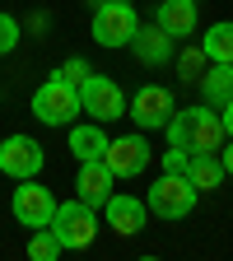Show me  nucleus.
<instances>
[{
  "label": "nucleus",
  "mask_w": 233,
  "mask_h": 261,
  "mask_svg": "<svg viewBox=\"0 0 233 261\" xmlns=\"http://www.w3.org/2000/svg\"><path fill=\"white\" fill-rule=\"evenodd\" d=\"M154 23L168 33L173 42H187L191 33H196V23H201V10H196V0H163L159 14H154Z\"/></svg>",
  "instance_id": "nucleus-12"
},
{
  "label": "nucleus",
  "mask_w": 233,
  "mask_h": 261,
  "mask_svg": "<svg viewBox=\"0 0 233 261\" xmlns=\"http://www.w3.org/2000/svg\"><path fill=\"white\" fill-rule=\"evenodd\" d=\"M205 65H210V56L201 51V42H196V47H187V51L177 56V75H182V80H201Z\"/></svg>",
  "instance_id": "nucleus-21"
},
{
  "label": "nucleus",
  "mask_w": 233,
  "mask_h": 261,
  "mask_svg": "<svg viewBox=\"0 0 233 261\" xmlns=\"http://www.w3.org/2000/svg\"><path fill=\"white\" fill-rule=\"evenodd\" d=\"M187 163H191V149H182V145L163 149V173H187Z\"/></svg>",
  "instance_id": "nucleus-23"
},
{
  "label": "nucleus",
  "mask_w": 233,
  "mask_h": 261,
  "mask_svg": "<svg viewBox=\"0 0 233 261\" xmlns=\"http://www.w3.org/2000/svg\"><path fill=\"white\" fill-rule=\"evenodd\" d=\"M163 130H168V145H182V149H191V108H173V117H168V126H163Z\"/></svg>",
  "instance_id": "nucleus-20"
},
{
  "label": "nucleus",
  "mask_w": 233,
  "mask_h": 261,
  "mask_svg": "<svg viewBox=\"0 0 233 261\" xmlns=\"http://www.w3.org/2000/svg\"><path fill=\"white\" fill-rule=\"evenodd\" d=\"M51 215H56V196H51L42 182L23 177V182H19V191H14V219H19L23 228H47V224H51Z\"/></svg>",
  "instance_id": "nucleus-7"
},
{
  "label": "nucleus",
  "mask_w": 233,
  "mask_h": 261,
  "mask_svg": "<svg viewBox=\"0 0 233 261\" xmlns=\"http://www.w3.org/2000/svg\"><path fill=\"white\" fill-rule=\"evenodd\" d=\"M219 163H224V177H233V136L219 145Z\"/></svg>",
  "instance_id": "nucleus-25"
},
{
  "label": "nucleus",
  "mask_w": 233,
  "mask_h": 261,
  "mask_svg": "<svg viewBox=\"0 0 233 261\" xmlns=\"http://www.w3.org/2000/svg\"><path fill=\"white\" fill-rule=\"evenodd\" d=\"M131 51H136L140 65H163V61H173V38L159 23H140L136 38H131Z\"/></svg>",
  "instance_id": "nucleus-13"
},
{
  "label": "nucleus",
  "mask_w": 233,
  "mask_h": 261,
  "mask_svg": "<svg viewBox=\"0 0 233 261\" xmlns=\"http://www.w3.org/2000/svg\"><path fill=\"white\" fill-rule=\"evenodd\" d=\"M70 154L84 163V159H103L108 154V130L103 121H84V126H70Z\"/></svg>",
  "instance_id": "nucleus-16"
},
{
  "label": "nucleus",
  "mask_w": 233,
  "mask_h": 261,
  "mask_svg": "<svg viewBox=\"0 0 233 261\" xmlns=\"http://www.w3.org/2000/svg\"><path fill=\"white\" fill-rule=\"evenodd\" d=\"M42 163H47V149L38 140H28V136H5L0 140V173L5 177H14V182L38 177Z\"/></svg>",
  "instance_id": "nucleus-6"
},
{
  "label": "nucleus",
  "mask_w": 233,
  "mask_h": 261,
  "mask_svg": "<svg viewBox=\"0 0 233 261\" xmlns=\"http://www.w3.org/2000/svg\"><path fill=\"white\" fill-rule=\"evenodd\" d=\"M80 112H89L93 121H117L126 117V93L117 89L112 75H89L80 84Z\"/></svg>",
  "instance_id": "nucleus-5"
},
{
  "label": "nucleus",
  "mask_w": 233,
  "mask_h": 261,
  "mask_svg": "<svg viewBox=\"0 0 233 261\" xmlns=\"http://www.w3.org/2000/svg\"><path fill=\"white\" fill-rule=\"evenodd\" d=\"M136 10H131V0H103V5H93V42L98 47H131V38H136Z\"/></svg>",
  "instance_id": "nucleus-3"
},
{
  "label": "nucleus",
  "mask_w": 233,
  "mask_h": 261,
  "mask_svg": "<svg viewBox=\"0 0 233 261\" xmlns=\"http://www.w3.org/2000/svg\"><path fill=\"white\" fill-rule=\"evenodd\" d=\"M196 84H201V98H205L210 108H224L228 98H233V61H210V70Z\"/></svg>",
  "instance_id": "nucleus-15"
},
{
  "label": "nucleus",
  "mask_w": 233,
  "mask_h": 261,
  "mask_svg": "<svg viewBox=\"0 0 233 261\" xmlns=\"http://www.w3.org/2000/svg\"><path fill=\"white\" fill-rule=\"evenodd\" d=\"M65 247L56 243L51 228H33V243H28V261H56Z\"/></svg>",
  "instance_id": "nucleus-19"
},
{
  "label": "nucleus",
  "mask_w": 233,
  "mask_h": 261,
  "mask_svg": "<svg viewBox=\"0 0 233 261\" xmlns=\"http://www.w3.org/2000/svg\"><path fill=\"white\" fill-rule=\"evenodd\" d=\"M19 47V19L14 14H0V56H10Z\"/></svg>",
  "instance_id": "nucleus-22"
},
{
  "label": "nucleus",
  "mask_w": 233,
  "mask_h": 261,
  "mask_svg": "<svg viewBox=\"0 0 233 261\" xmlns=\"http://www.w3.org/2000/svg\"><path fill=\"white\" fill-rule=\"evenodd\" d=\"M201 201V191L187 182V173H163L154 187H149V215L159 219H187Z\"/></svg>",
  "instance_id": "nucleus-4"
},
{
  "label": "nucleus",
  "mask_w": 233,
  "mask_h": 261,
  "mask_svg": "<svg viewBox=\"0 0 233 261\" xmlns=\"http://www.w3.org/2000/svg\"><path fill=\"white\" fill-rule=\"evenodd\" d=\"M108 196H112V168L103 159H84L80 163V201H89L93 210H103Z\"/></svg>",
  "instance_id": "nucleus-14"
},
{
  "label": "nucleus",
  "mask_w": 233,
  "mask_h": 261,
  "mask_svg": "<svg viewBox=\"0 0 233 261\" xmlns=\"http://www.w3.org/2000/svg\"><path fill=\"white\" fill-rule=\"evenodd\" d=\"M224 140H228V130H224L219 108H210V103L191 108V154H219Z\"/></svg>",
  "instance_id": "nucleus-10"
},
{
  "label": "nucleus",
  "mask_w": 233,
  "mask_h": 261,
  "mask_svg": "<svg viewBox=\"0 0 233 261\" xmlns=\"http://www.w3.org/2000/svg\"><path fill=\"white\" fill-rule=\"evenodd\" d=\"M61 75H65V80H70V84H84V80H89L93 70H89V61H84V56H70V61H65V65H61Z\"/></svg>",
  "instance_id": "nucleus-24"
},
{
  "label": "nucleus",
  "mask_w": 233,
  "mask_h": 261,
  "mask_svg": "<svg viewBox=\"0 0 233 261\" xmlns=\"http://www.w3.org/2000/svg\"><path fill=\"white\" fill-rule=\"evenodd\" d=\"M103 163L112 168V177H140L149 168V140L145 136H117V140H108Z\"/></svg>",
  "instance_id": "nucleus-9"
},
{
  "label": "nucleus",
  "mask_w": 233,
  "mask_h": 261,
  "mask_svg": "<svg viewBox=\"0 0 233 261\" xmlns=\"http://www.w3.org/2000/svg\"><path fill=\"white\" fill-rule=\"evenodd\" d=\"M33 117H38L42 126H70L80 117V84H70L61 70L38 84V93H33Z\"/></svg>",
  "instance_id": "nucleus-1"
},
{
  "label": "nucleus",
  "mask_w": 233,
  "mask_h": 261,
  "mask_svg": "<svg viewBox=\"0 0 233 261\" xmlns=\"http://www.w3.org/2000/svg\"><path fill=\"white\" fill-rule=\"evenodd\" d=\"M219 117H224V130H228V136H233V98H228V103L219 108Z\"/></svg>",
  "instance_id": "nucleus-26"
},
{
  "label": "nucleus",
  "mask_w": 233,
  "mask_h": 261,
  "mask_svg": "<svg viewBox=\"0 0 233 261\" xmlns=\"http://www.w3.org/2000/svg\"><path fill=\"white\" fill-rule=\"evenodd\" d=\"M126 112H131V121H136L140 130H163V126H168V117H173V93L163 89V84H145V89L126 103Z\"/></svg>",
  "instance_id": "nucleus-8"
},
{
  "label": "nucleus",
  "mask_w": 233,
  "mask_h": 261,
  "mask_svg": "<svg viewBox=\"0 0 233 261\" xmlns=\"http://www.w3.org/2000/svg\"><path fill=\"white\" fill-rule=\"evenodd\" d=\"M145 215H149V205L140 201V196H108V201H103V219H108V228H117L121 238L140 233Z\"/></svg>",
  "instance_id": "nucleus-11"
},
{
  "label": "nucleus",
  "mask_w": 233,
  "mask_h": 261,
  "mask_svg": "<svg viewBox=\"0 0 233 261\" xmlns=\"http://www.w3.org/2000/svg\"><path fill=\"white\" fill-rule=\"evenodd\" d=\"M187 182H191L196 191H215V187L224 182V163H219V154H191V163H187Z\"/></svg>",
  "instance_id": "nucleus-17"
},
{
  "label": "nucleus",
  "mask_w": 233,
  "mask_h": 261,
  "mask_svg": "<svg viewBox=\"0 0 233 261\" xmlns=\"http://www.w3.org/2000/svg\"><path fill=\"white\" fill-rule=\"evenodd\" d=\"M201 51H205L210 61H233V19H224V23H210V28H205Z\"/></svg>",
  "instance_id": "nucleus-18"
},
{
  "label": "nucleus",
  "mask_w": 233,
  "mask_h": 261,
  "mask_svg": "<svg viewBox=\"0 0 233 261\" xmlns=\"http://www.w3.org/2000/svg\"><path fill=\"white\" fill-rule=\"evenodd\" d=\"M51 233H56V243L70 252V247H89L93 238H98V210L89 205V201H56V215H51Z\"/></svg>",
  "instance_id": "nucleus-2"
}]
</instances>
